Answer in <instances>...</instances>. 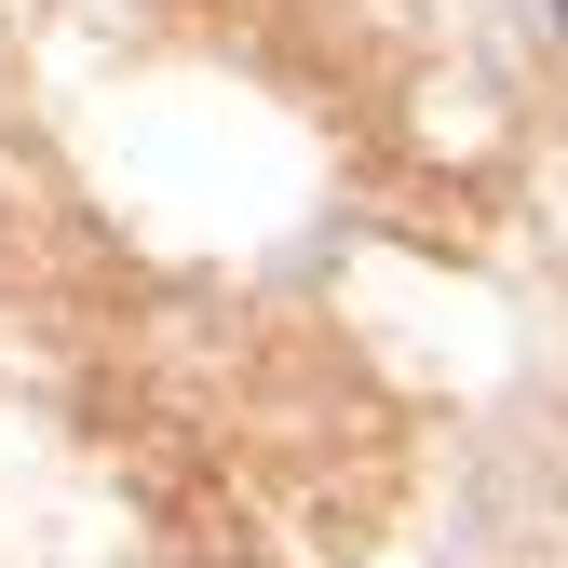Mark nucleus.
<instances>
[{
    "mask_svg": "<svg viewBox=\"0 0 568 568\" xmlns=\"http://www.w3.org/2000/svg\"><path fill=\"white\" fill-rule=\"evenodd\" d=\"M555 28H568V0H555Z\"/></svg>",
    "mask_w": 568,
    "mask_h": 568,
    "instance_id": "1",
    "label": "nucleus"
}]
</instances>
